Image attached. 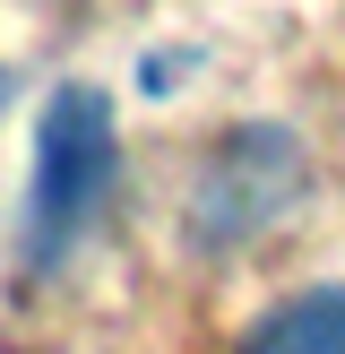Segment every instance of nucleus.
I'll use <instances>...</instances> for the list:
<instances>
[{
	"mask_svg": "<svg viewBox=\"0 0 345 354\" xmlns=\"http://www.w3.org/2000/svg\"><path fill=\"white\" fill-rule=\"evenodd\" d=\"M241 354H345V286H310L285 294L250 320Z\"/></svg>",
	"mask_w": 345,
	"mask_h": 354,
	"instance_id": "obj_2",
	"label": "nucleus"
},
{
	"mask_svg": "<svg viewBox=\"0 0 345 354\" xmlns=\"http://www.w3.org/2000/svg\"><path fill=\"white\" fill-rule=\"evenodd\" d=\"M112 104L95 86H52L43 121H34V182H26V251L34 268L69 251L95 225L103 190H112Z\"/></svg>",
	"mask_w": 345,
	"mask_h": 354,
	"instance_id": "obj_1",
	"label": "nucleus"
}]
</instances>
